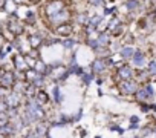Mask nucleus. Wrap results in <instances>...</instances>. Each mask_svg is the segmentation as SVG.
<instances>
[{
	"label": "nucleus",
	"mask_w": 156,
	"mask_h": 138,
	"mask_svg": "<svg viewBox=\"0 0 156 138\" xmlns=\"http://www.w3.org/2000/svg\"><path fill=\"white\" fill-rule=\"evenodd\" d=\"M87 43H89V46H90V48H94V49H95V48H98L97 38H89V40H87Z\"/></svg>",
	"instance_id": "nucleus-28"
},
{
	"label": "nucleus",
	"mask_w": 156,
	"mask_h": 138,
	"mask_svg": "<svg viewBox=\"0 0 156 138\" xmlns=\"http://www.w3.org/2000/svg\"><path fill=\"white\" fill-rule=\"evenodd\" d=\"M148 67H150V69H148V72H150V74H156V61H151Z\"/></svg>",
	"instance_id": "nucleus-29"
},
{
	"label": "nucleus",
	"mask_w": 156,
	"mask_h": 138,
	"mask_svg": "<svg viewBox=\"0 0 156 138\" xmlns=\"http://www.w3.org/2000/svg\"><path fill=\"white\" fill-rule=\"evenodd\" d=\"M81 78H83V83H84V85H89V83L92 82V78H94V75H92V74H87V72H83V75H81Z\"/></svg>",
	"instance_id": "nucleus-25"
},
{
	"label": "nucleus",
	"mask_w": 156,
	"mask_h": 138,
	"mask_svg": "<svg viewBox=\"0 0 156 138\" xmlns=\"http://www.w3.org/2000/svg\"><path fill=\"white\" fill-rule=\"evenodd\" d=\"M75 40L73 38H64L63 40V46H64V49H72L73 46H75Z\"/></svg>",
	"instance_id": "nucleus-23"
},
{
	"label": "nucleus",
	"mask_w": 156,
	"mask_h": 138,
	"mask_svg": "<svg viewBox=\"0 0 156 138\" xmlns=\"http://www.w3.org/2000/svg\"><path fill=\"white\" fill-rule=\"evenodd\" d=\"M3 101L6 103L8 109H19L20 107V103H22V95L17 94V92H9L3 97Z\"/></svg>",
	"instance_id": "nucleus-2"
},
{
	"label": "nucleus",
	"mask_w": 156,
	"mask_h": 138,
	"mask_svg": "<svg viewBox=\"0 0 156 138\" xmlns=\"http://www.w3.org/2000/svg\"><path fill=\"white\" fill-rule=\"evenodd\" d=\"M148 107H150V109H153V111H156V103H154V104H150Z\"/></svg>",
	"instance_id": "nucleus-36"
},
{
	"label": "nucleus",
	"mask_w": 156,
	"mask_h": 138,
	"mask_svg": "<svg viewBox=\"0 0 156 138\" xmlns=\"http://www.w3.org/2000/svg\"><path fill=\"white\" fill-rule=\"evenodd\" d=\"M154 135H156V130H154Z\"/></svg>",
	"instance_id": "nucleus-40"
},
{
	"label": "nucleus",
	"mask_w": 156,
	"mask_h": 138,
	"mask_svg": "<svg viewBox=\"0 0 156 138\" xmlns=\"http://www.w3.org/2000/svg\"><path fill=\"white\" fill-rule=\"evenodd\" d=\"M0 138H5V136H3V135H0Z\"/></svg>",
	"instance_id": "nucleus-38"
},
{
	"label": "nucleus",
	"mask_w": 156,
	"mask_h": 138,
	"mask_svg": "<svg viewBox=\"0 0 156 138\" xmlns=\"http://www.w3.org/2000/svg\"><path fill=\"white\" fill-rule=\"evenodd\" d=\"M67 17H69V13H67L66 9H63L61 13H58V14H55L54 17H51V22L60 26V25H63V23H66V20H67Z\"/></svg>",
	"instance_id": "nucleus-8"
},
{
	"label": "nucleus",
	"mask_w": 156,
	"mask_h": 138,
	"mask_svg": "<svg viewBox=\"0 0 156 138\" xmlns=\"http://www.w3.org/2000/svg\"><path fill=\"white\" fill-rule=\"evenodd\" d=\"M107 63H110V58H107V57L106 58H95L94 63H92V71L97 72V74L103 72L107 67Z\"/></svg>",
	"instance_id": "nucleus-6"
},
{
	"label": "nucleus",
	"mask_w": 156,
	"mask_h": 138,
	"mask_svg": "<svg viewBox=\"0 0 156 138\" xmlns=\"http://www.w3.org/2000/svg\"><path fill=\"white\" fill-rule=\"evenodd\" d=\"M87 2H89L90 5H94V6H101V5L104 3V0H87Z\"/></svg>",
	"instance_id": "nucleus-27"
},
{
	"label": "nucleus",
	"mask_w": 156,
	"mask_h": 138,
	"mask_svg": "<svg viewBox=\"0 0 156 138\" xmlns=\"http://www.w3.org/2000/svg\"><path fill=\"white\" fill-rule=\"evenodd\" d=\"M132 75H133V71H132L129 66H121V67L118 69V77H119L121 80H130Z\"/></svg>",
	"instance_id": "nucleus-11"
},
{
	"label": "nucleus",
	"mask_w": 156,
	"mask_h": 138,
	"mask_svg": "<svg viewBox=\"0 0 156 138\" xmlns=\"http://www.w3.org/2000/svg\"><path fill=\"white\" fill-rule=\"evenodd\" d=\"M141 109H142V112H148V111H150L148 104H142V107H141Z\"/></svg>",
	"instance_id": "nucleus-33"
},
{
	"label": "nucleus",
	"mask_w": 156,
	"mask_h": 138,
	"mask_svg": "<svg viewBox=\"0 0 156 138\" xmlns=\"http://www.w3.org/2000/svg\"><path fill=\"white\" fill-rule=\"evenodd\" d=\"M17 133V130H16V127L12 126V123H9V124H6V126H3V127H0V135H3L5 138H11V136H14Z\"/></svg>",
	"instance_id": "nucleus-10"
},
{
	"label": "nucleus",
	"mask_w": 156,
	"mask_h": 138,
	"mask_svg": "<svg viewBox=\"0 0 156 138\" xmlns=\"http://www.w3.org/2000/svg\"><path fill=\"white\" fill-rule=\"evenodd\" d=\"M135 54V49L133 48H130V46H126V48H122L121 49V57L124 58V60H127V58H132V55Z\"/></svg>",
	"instance_id": "nucleus-19"
},
{
	"label": "nucleus",
	"mask_w": 156,
	"mask_h": 138,
	"mask_svg": "<svg viewBox=\"0 0 156 138\" xmlns=\"http://www.w3.org/2000/svg\"><path fill=\"white\" fill-rule=\"evenodd\" d=\"M95 138H101V136H95Z\"/></svg>",
	"instance_id": "nucleus-39"
},
{
	"label": "nucleus",
	"mask_w": 156,
	"mask_h": 138,
	"mask_svg": "<svg viewBox=\"0 0 156 138\" xmlns=\"http://www.w3.org/2000/svg\"><path fill=\"white\" fill-rule=\"evenodd\" d=\"M9 123H11L9 115H8L6 112H0V127H3V126H6V124H9Z\"/></svg>",
	"instance_id": "nucleus-20"
},
{
	"label": "nucleus",
	"mask_w": 156,
	"mask_h": 138,
	"mask_svg": "<svg viewBox=\"0 0 156 138\" xmlns=\"http://www.w3.org/2000/svg\"><path fill=\"white\" fill-rule=\"evenodd\" d=\"M3 97H5V95H3V88H2V86H0V100H2Z\"/></svg>",
	"instance_id": "nucleus-34"
},
{
	"label": "nucleus",
	"mask_w": 156,
	"mask_h": 138,
	"mask_svg": "<svg viewBox=\"0 0 156 138\" xmlns=\"http://www.w3.org/2000/svg\"><path fill=\"white\" fill-rule=\"evenodd\" d=\"M132 60H133V64L135 66H144V63H145L144 54L139 52V51H135V54L132 55Z\"/></svg>",
	"instance_id": "nucleus-15"
},
{
	"label": "nucleus",
	"mask_w": 156,
	"mask_h": 138,
	"mask_svg": "<svg viewBox=\"0 0 156 138\" xmlns=\"http://www.w3.org/2000/svg\"><path fill=\"white\" fill-rule=\"evenodd\" d=\"M109 129H110V130H115V132H118V133H121V135L124 133V129H122V127H119V126H116V124H110V126H109Z\"/></svg>",
	"instance_id": "nucleus-26"
},
{
	"label": "nucleus",
	"mask_w": 156,
	"mask_h": 138,
	"mask_svg": "<svg viewBox=\"0 0 156 138\" xmlns=\"http://www.w3.org/2000/svg\"><path fill=\"white\" fill-rule=\"evenodd\" d=\"M126 6H127V9L133 11V9H136V8L139 6V3L136 2V0H127V3H126Z\"/></svg>",
	"instance_id": "nucleus-24"
},
{
	"label": "nucleus",
	"mask_w": 156,
	"mask_h": 138,
	"mask_svg": "<svg viewBox=\"0 0 156 138\" xmlns=\"http://www.w3.org/2000/svg\"><path fill=\"white\" fill-rule=\"evenodd\" d=\"M55 31H57V34L61 35V37H69L70 32L73 31V28H72V25H69V23H63V25L57 26Z\"/></svg>",
	"instance_id": "nucleus-9"
},
{
	"label": "nucleus",
	"mask_w": 156,
	"mask_h": 138,
	"mask_svg": "<svg viewBox=\"0 0 156 138\" xmlns=\"http://www.w3.org/2000/svg\"><path fill=\"white\" fill-rule=\"evenodd\" d=\"M2 43H3V37H2V34H0V48H2Z\"/></svg>",
	"instance_id": "nucleus-37"
},
{
	"label": "nucleus",
	"mask_w": 156,
	"mask_h": 138,
	"mask_svg": "<svg viewBox=\"0 0 156 138\" xmlns=\"http://www.w3.org/2000/svg\"><path fill=\"white\" fill-rule=\"evenodd\" d=\"M34 98H35V101H37L40 106H44V104H48V101H49V95H48V92H44V91H38Z\"/></svg>",
	"instance_id": "nucleus-14"
},
{
	"label": "nucleus",
	"mask_w": 156,
	"mask_h": 138,
	"mask_svg": "<svg viewBox=\"0 0 156 138\" xmlns=\"http://www.w3.org/2000/svg\"><path fill=\"white\" fill-rule=\"evenodd\" d=\"M101 20H103V16H94L92 19H89V25H90L92 28H97V26L101 23Z\"/></svg>",
	"instance_id": "nucleus-22"
},
{
	"label": "nucleus",
	"mask_w": 156,
	"mask_h": 138,
	"mask_svg": "<svg viewBox=\"0 0 156 138\" xmlns=\"http://www.w3.org/2000/svg\"><path fill=\"white\" fill-rule=\"evenodd\" d=\"M29 43H31V48H38L43 43V38L40 34H32L29 35Z\"/></svg>",
	"instance_id": "nucleus-18"
},
{
	"label": "nucleus",
	"mask_w": 156,
	"mask_h": 138,
	"mask_svg": "<svg viewBox=\"0 0 156 138\" xmlns=\"http://www.w3.org/2000/svg\"><path fill=\"white\" fill-rule=\"evenodd\" d=\"M52 95H54V103L55 104H60L61 101H63V92H61V89H60V86H54V89H52Z\"/></svg>",
	"instance_id": "nucleus-16"
},
{
	"label": "nucleus",
	"mask_w": 156,
	"mask_h": 138,
	"mask_svg": "<svg viewBox=\"0 0 156 138\" xmlns=\"http://www.w3.org/2000/svg\"><path fill=\"white\" fill-rule=\"evenodd\" d=\"M97 43H98V46L107 48V45H109V34L107 32H100L98 37H97Z\"/></svg>",
	"instance_id": "nucleus-17"
},
{
	"label": "nucleus",
	"mask_w": 156,
	"mask_h": 138,
	"mask_svg": "<svg viewBox=\"0 0 156 138\" xmlns=\"http://www.w3.org/2000/svg\"><path fill=\"white\" fill-rule=\"evenodd\" d=\"M6 111H8V106L3 101V98H2V100H0V112H6Z\"/></svg>",
	"instance_id": "nucleus-30"
},
{
	"label": "nucleus",
	"mask_w": 156,
	"mask_h": 138,
	"mask_svg": "<svg viewBox=\"0 0 156 138\" xmlns=\"http://www.w3.org/2000/svg\"><path fill=\"white\" fill-rule=\"evenodd\" d=\"M51 74H54L55 82H58L60 78H61V80H64V78L67 77V71H66V67H63V66H60V67H57V69H52Z\"/></svg>",
	"instance_id": "nucleus-12"
},
{
	"label": "nucleus",
	"mask_w": 156,
	"mask_h": 138,
	"mask_svg": "<svg viewBox=\"0 0 156 138\" xmlns=\"http://www.w3.org/2000/svg\"><path fill=\"white\" fill-rule=\"evenodd\" d=\"M14 83H16V77H14V72H11V71H5L2 74V77H0V86L3 89L12 88Z\"/></svg>",
	"instance_id": "nucleus-3"
},
{
	"label": "nucleus",
	"mask_w": 156,
	"mask_h": 138,
	"mask_svg": "<svg viewBox=\"0 0 156 138\" xmlns=\"http://www.w3.org/2000/svg\"><path fill=\"white\" fill-rule=\"evenodd\" d=\"M63 9H64V3L60 2V0H49L44 6V13L48 17H54L55 14L61 13Z\"/></svg>",
	"instance_id": "nucleus-1"
},
{
	"label": "nucleus",
	"mask_w": 156,
	"mask_h": 138,
	"mask_svg": "<svg viewBox=\"0 0 156 138\" xmlns=\"http://www.w3.org/2000/svg\"><path fill=\"white\" fill-rule=\"evenodd\" d=\"M138 121H139V118H138L136 115H132V117H130V123H132V124H136Z\"/></svg>",
	"instance_id": "nucleus-31"
},
{
	"label": "nucleus",
	"mask_w": 156,
	"mask_h": 138,
	"mask_svg": "<svg viewBox=\"0 0 156 138\" xmlns=\"http://www.w3.org/2000/svg\"><path fill=\"white\" fill-rule=\"evenodd\" d=\"M76 22L80 23V25H84V26L89 25V17H87V14H83V13L78 14V16H76Z\"/></svg>",
	"instance_id": "nucleus-21"
},
{
	"label": "nucleus",
	"mask_w": 156,
	"mask_h": 138,
	"mask_svg": "<svg viewBox=\"0 0 156 138\" xmlns=\"http://www.w3.org/2000/svg\"><path fill=\"white\" fill-rule=\"evenodd\" d=\"M113 11H115L113 8H106V9H104V14H112Z\"/></svg>",
	"instance_id": "nucleus-32"
},
{
	"label": "nucleus",
	"mask_w": 156,
	"mask_h": 138,
	"mask_svg": "<svg viewBox=\"0 0 156 138\" xmlns=\"http://www.w3.org/2000/svg\"><path fill=\"white\" fill-rule=\"evenodd\" d=\"M119 89H121L122 94L132 95V94H135L138 91V86H136V82H133V80H124V82H121Z\"/></svg>",
	"instance_id": "nucleus-4"
},
{
	"label": "nucleus",
	"mask_w": 156,
	"mask_h": 138,
	"mask_svg": "<svg viewBox=\"0 0 156 138\" xmlns=\"http://www.w3.org/2000/svg\"><path fill=\"white\" fill-rule=\"evenodd\" d=\"M5 2H6V0H0V9L5 6Z\"/></svg>",
	"instance_id": "nucleus-35"
},
{
	"label": "nucleus",
	"mask_w": 156,
	"mask_h": 138,
	"mask_svg": "<svg viewBox=\"0 0 156 138\" xmlns=\"http://www.w3.org/2000/svg\"><path fill=\"white\" fill-rule=\"evenodd\" d=\"M135 94H136V98L139 101H145V100H148V98L153 97V88L150 85H145L142 89H138Z\"/></svg>",
	"instance_id": "nucleus-5"
},
{
	"label": "nucleus",
	"mask_w": 156,
	"mask_h": 138,
	"mask_svg": "<svg viewBox=\"0 0 156 138\" xmlns=\"http://www.w3.org/2000/svg\"><path fill=\"white\" fill-rule=\"evenodd\" d=\"M8 28L11 29V32H14V34H22V31H23V26H22V23L19 22V20H16V19H12V20H9V23H8Z\"/></svg>",
	"instance_id": "nucleus-13"
},
{
	"label": "nucleus",
	"mask_w": 156,
	"mask_h": 138,
	"mask_svg": "<svg viewBox=\"0 0 156 138\" xmlns=\"http://www.w3.org/2000/svg\"><path fill=\"white\" fill-rule=\"evenodd\" d=\"M12 64H14V69H17V71H20V72H25L28 69L25 57H22V55H14L12 57Z\"/></svg>",
	"instance_id": "nucleus-7"
}]
</instances>
